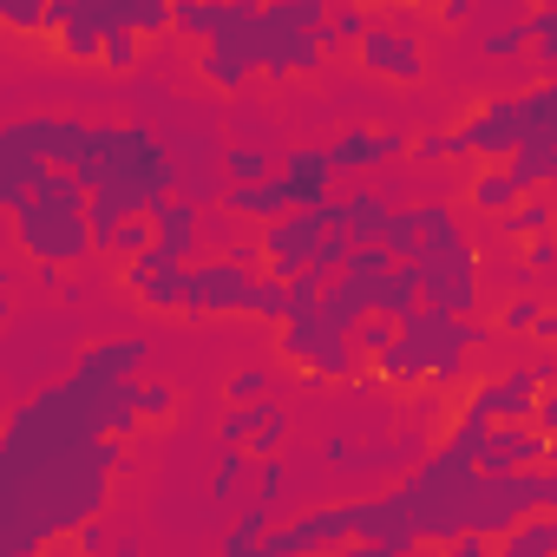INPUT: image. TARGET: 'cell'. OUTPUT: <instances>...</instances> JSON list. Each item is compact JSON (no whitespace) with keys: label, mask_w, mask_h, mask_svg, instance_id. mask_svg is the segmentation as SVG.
<instances>
[{"label":"cell","mask_w":557,"mask_h":557,"mask_svg":"<svg viewBox=\"0 0 557 557\" xmlns=\"http://www.w3.org/2000/svg\"><path fill=\"white\" fill-rule=\"evenodd\" d=\"M407 158H413V164H453V158H466V151H459L453 125H433V132L407 138Z\"/></svg>","instance_id":"f35d334b"},{"label":"cell","mask_w":557,"mask_h":557,"mask_svg":"<svg viewBox=\"0 0 557 557\" xmlns=\"http://www.w3.org/2000/svg\"><path fill=\"white\" fill-rule=\"evenodd\" d=\"M216 171H223V184H256V177L275 171V151L256 145V138H223L216 145Z\"/></svg>","instance_id":"cb8c5ba5"},{"label":"cell","mask_w":557,"mask_h":557,"mask_svg":"<svg viewBox=\"0 0 557 557\" xmlns=\"http://www.w3.org/2000/svg\"><path fill=\"white\" fill-rule=\"evenodd\" d=\"M243 479H249V453H243L236 440H223V446H216V472H210V505H216V511H236Z\"/></svg>","instance_id":"4316f807"},{"label":"cell","mask_w":557,"mask_h":557,"mask_svg":"<svg viewBox=\"0 0 557 557\" xmlns=\"http://www.w3.org/2000/svg\"><path fill=\"white\" fill-rule=\"evenodd\" d=\"M256 394H269V374H262V368H236V374L223 381V400H256Z\"/></svg>","instance_id":"f6af8a7d"},{"label":"cell","mask_w":557,"mask_h":557,"mask_svg":"<svg viewBox=\"0 0 557 557\" xmlns=\"http://www.w3.org/2000/svg\"><path fill=\"white\" fill-rule=\"evenodd\" d=\"M537 309H544V296H537V289H524V296H511V302H505V315H498L492 329H498V335H524V329L537 322Z\"/></svg>","instance_id":"b9f144b4"},{"label":"cell","mask_w":557,"mask_h":557,"mask_svg":"<svg viewBox=\"0 0 557 557\" xmlns=\"http://www.w3.org/2000/svg\"><path fill=\"white\" fill-rule=\"evenodd\" d=\"M518 249H524V269H531V275H550V269H557V236H550V230L524 236Z\"/></svg>","instance_id":"ee69618b"},{"label":"cell","mask_w":557,"mask_h":557,"mask_svg":"<svg viewBox=\"0 0 557 557\" xmlns=\"http://www.w3.org/2000/svg\"><path fill=\"white\" fill-rule=\"evenodd\" d=\"M550 433H537L531 420H485V440L472 453L479 472H518V466H550Z\"/></svg>","instance_id":"9c48e42d"},{"label":"cell","mask_w":557,"mask_h":557,"mask_svg":"<svg viewBox=\"0 0 557 557\" xmlns=\"http://www.w3.org/2000/svg\"><path fill=\"white\" fill-rule=\"evenodd\" d=\"M145 355H151V342L145 335H112V342H99V348H86L79 361H73V387L79 394H99L106 381H125V374H138L145 368Z\"/></svg>","instance_id":"4fadbf2b"},{"label":"cell","mask_w":557,"mask_h":557,"mask_svg":"<svg viewBox=\"0 0 557 557\" xmlns=\"http://www.w3.org/2000/svg\"><path fill=\"white\" fill-rule=\"evenodd\" d=\"M322 459H329L335 472H355V466H361V446L342 440V433H329V440H322Z\"/></svg>","instance_id":"bcb514c9"},{"label":"cell","mask_w":557,"mask_h":557,"mask_svg":"<svg viewBox=\"0 0 557 557\" xmlns=\"http://www.w3.org/2000/svg\"><path fill=\"white\" fill-rule=\"evenodd\" d=\"M524 40H531V21H505V27H492V34L479 40V53H485V60H518Z\"/></svg>","instance_id":"60d3db41"},{"label":"cell","mask_w":557,"mask_h":557,"mask_svg":"<svg viewBox=\"0 0 557 557\" xmlns=\"http://www.w3.org/2000/svg\"><path fill=\"white\" fill-rule=\"evenodd\" d=\"M315 236H322V210H315V203H296V210H283V216H269L262 236H256V243H262V275L289 283L296 269H309Z\"/></svg>","instance_id":"52a82bcc"},{"label":"cell","mask_w":557,"mask_h":557,"mask_svg":"<svg viewBox=\"0 0 557 557\" xmlns=\"http://www.w3.org/2000/svg\"><path fill=\"white\" fill-rule=\"evenodd\" d=\"M66 537H73V550H112V531H106L99 518H79Z\"/></svg>","instance_id":"7dc6e473"},{"label":"cell","mask_w":557,"mask_h":557,"mask_svg":"<svg viewBox=\"0 0 557 557\" xmlns=\"http://www.w3.org/2000/svg\"><path fill=\"white\" fill-rule=\"evenodd\" d=\"M230 216H243V223H269V216H283V210H296V197H289V184L283 177H256V184H223V197H216Z\"/></svg>","instance_id":"e0dca14e"},{"label":"cell","mask_w":557,"mask_h":557,"mask_svg":"<svg viewBox=\"0 0 557 557\" xmlns=\"http://www.w3.org/2000/svg\"><path fill=\"white\" fill-rule=\"evenodd\" d=\"M236 511H243V505H236ZM269 524H275V511H269V505H249V511L216 537V550H223V557H256V537H262Z\"/></svg>","instance_id":"1f68e13d"},{"label":"cell","mask_w":557,"mask_h":557,"mask_svg":"<svg viewBox=\"0 0 557 557\" xmlns=\"http://www.w3.org/2000/svg\"><path fill=\"white\" fill-rule=\"evenodd\" d=\"M249 283L230 256H210V262H184V296H177V315H249Z\"/></svg>","instance_id":"8992f818"},{"label":"cell","mask_w":557,"mask_h":557,"mask_svg":"<svg viewBox=\"0 0 557 557\" xmlns=\"http://www.w3.org/2000/svg\"><path fill=\"white\" fill-rule=\"evenodd\" d=\"M374 315H387V322H400L407 309H420V269L413 262H387L381 275H374Z\"/></svg>","instance_id":"7402d4cb"},{"label":"cell","mask_w":557,"mask_h":557,"mask_svg":"<svg viewBox=\"0 0 557 557\" xmlns=\"http://www.w3.org/2000/svg\"><path fill=\"white\" fill-rule=\"evenodd\" d=\"M53 40L73 66H99V27L92 21H66V27H53Z\"/></svg>","instance_id":"8d00e7d4"},{"label":"cell","mask_w":557,"mask_h":557,"mask_svg":"<svg viewBox=\"0 0 557 557\" xmlns=\"http://www.w3.org/2000/svg\"><path fill=\"white\" fill-rule=\"evenodd\" d=\"M21 125V138L34 145V158L40 164H79V151H86V119H73V112H27V119H14Z\"/></svg>","instance_id":"5bb4252c"},{"label":"cell","mask_w":557,"mask_h":557,"mask_svg":"<svg viewBox=\"0 0 557 557\" xmlns=\"http://www.w3.org/2000/svg\"><path fill=\"white\" fill-rule=\"evenodd\" d=\"M14 243L27 262H86L92 256V230H86V210H66V203H47V197H21L14 210Z\"/></svg>","instance_id":"3957f363"},{"label":"cell","mask_w":557,"mask_h":557,"mask_svg":"<svg viewBox=\"0 0 557 557\" xmlns=\"http://www.w3.org/2000/svg\"><path fill=\"white\" fill-rule=\"evenodd\" d=\"M14 322V289H0V329Z\"/></svg>","instance_id":"f5cc1de1"},{"label":"cell","mask_w":557,"mask_h":557,"mask_svg":"<svg viewBox=\"0 0 557 557\" xmlns=\"http://www.w3.org/2000/svg\"><path fill=\"white\" fill-rule=\"evenodd\" d=\"M256 400H262V394H256ZM256 400H230V407H223V420H216V440H236V446H243V440H249V426H256Z\"/></svg>","instance_id":"7bdbcfd3"},{"label":"cell","mask_w":557,"mask_h":557,"mask_svg":"<svg viewBox=\"0 0 557 557\" xmlns=\"http://www.w3.org/2000/svg\"><path fill=\"white\" fill-rule=\"evenodd\" d=\"M492 223H498V243H505V249H518L524 236L550 230V190H524V197H518V203H505Z\"/></svg>","instance_id":"603a6c76"},{"label":"cell","mask_w":557,"mask_h":557,"mask_svg":"<svg viewBox=\"0 0 557 557\" xmlns=\"http://www.w3.org/2000/svg\"><path fill=\"white\" fill-rule=\"evenodd\" d=\"M145 216H151V243H164L177 262L197 256V230H203V223H197V203H184V197L171 190V197H158Z\"/></svg>","instance_id":"ac0fdd59"},{"label":"cell","mask_w":557,"mask_h":557,"mask_svg":"<svg viewBox=\"0 0 557 557\" xmlns=\"http://www.w3.org/2000/svg\"><path fill=\"white\" fill-rule=\"evenodd\" d=\"M459 151L479 158V164H505L511 145L524 138V92H498V99H479L459 125H453Z\"/></svg>","instance_id":"5b68a950"},{"label":"cell","mask_w":557,"mask_h":557,"mask_svg":"<svg viewBox=\"0 0 557 557\" xmlns=\"http://www.w3.org/2000/svg\"><path fill=\"white\" fill-rule=\"evenodd\" d=\"M472 14H479V0H440V21L446 27H466Z\"/></svg>","instance_id":"816d5d0a"},{"label":"cell","mask_w":557,"mask_h":557,"mask_svg":"<svg viewBox=\"0 0 557 557\" xmlns=\"http://www.w3.org/2000/svg\"><path fill=\"white\" fill-rule=\"evenodd\" d=\"M374 283H368V275H355V269H335V275H322V296H315V309H322V322L329 329H355L374 302Z\"/></svg>","instance_id":"2e32d148"},{"label":"cell","mask_w":557,"mask_h":557,"mask_svg":"<svg viewBox=\"0 0 557 557\" xmlns=\"http://www.w3.org/2000/svg\"><path fill=\"white\" fill-rule=\"evenodd\" d=\"M125 459V440L99 433V413L73 381H47L0 413V550H34L79 518H99Z\"/></svg>","instance_id":"6da1fadb"},{"label":"cell","mask_w":557,"mask_h":557,"mask_svg":"<svg viewBox=\"0 0 557 557\" xmlns=\"http://www.w3.org/2000/svg\"><path fill=\"white\" fill-rule=\"evenodd\" d=\"M138 53H145L138 34H125V27L99 34V66H106V73H138Z\"/></svg>","instance_id":"74e56055"},{"label":"cell","mask_w":557,"mask_h":557,"mask_svg":"<svg viewBox=\"0 0 557 557\" xmlns=\"http://www.w3.org/2000/svg\"><path fill=\"white\" fill-rule=\"evenodd\" d=\"M275 177L289 184L296 203H322L335 190V164H329V145H289L283 158H275Z\"/></svg>","instance_id":"9a60e30c"},{"label":"cell","mask_w":557,"mask_h":557,"mask_svg":"<svg viewBox=\"0 0 557 557\" xmlns=\"http://www.w3.org/2000/svg\"><path fill=\"white\" fill-rule=\"evenodd\" d=\"M374 243H381V249H387V256H394V262H413V256H420V216H413V210H400V203H394V210H387V223H381V236H374Z\"/></svg>","instance_id":"d6a6232c"},{"label":"cell","mask_w":557,"mask_h":557,"mask_svg":"<svg viewBox=\"0 0 557 557\" xmlns=\"http://www.w3.org/2000/svg\"><path fill=\"white\" fill-rule=\"evenodd\" d=\"M348 544V505H315L296 524H269L256 537V557H296V550H329Z\"/></svg>","instance_id":"30bf717a"},{"label":"cell","mask_w":557,"mask_h":557,"mask_svg":"<svg viewBox=\"0 0 557 557\" xmlns=\"http://www.w3.org/2000/svg\"><path fill=\"white\" fill-rule=\"evenodd\" d=\"M355 60L374 73V79H387V86H420L426 79V47H420V34H407V27H361L355 34Z\"/></svg>","instance_id":"ba28073f"},{"label":"cell","mask_w":557,"mask_h":557,"mask_svg":"<svg viewBox=\"0 0 557 557\" xmlns=\"http://www.w3.org/2000/svg\"><path fill=\"white\" fill-rule=\"evenodd\" d=\"M223 256H230V262H236L243 275H262V243H230Z\"/></svg>","instance_id":"681fc988"},{"label":"cell","mask_w":557,"mask_h":557,"mask_svg":"<svg viewBox=\"0 0 557 557\" xmlns=\"http://www.w3.org/2000/svg\"><path fill=\"white\" fill-rule=\"evenodd\" d=\"M283 446H289V413L275 407V400H256V426H249L243 453L249 459H269V453H283Z\"/></svg>","instance_id":"f546056e"},{"label":"cell","mask_w":557,"mask_h":557,"mask_svg":"<svg viewBox=\"0 0 557 557\" xmlns=\"http://www.w3.org/2000/svg\"><path fill=\"white\" fill-rule=\"evenodd\" d=\"M0 400H8V394H0ZM0 413H8V407H0Z\"/></svg>","instance_id":"db71d44e"},{"label":"cell","mask_w":557,"mask_h":557,"mask_svg":"<svg viewBox=\"0 0 557 557\" xmlns=\"http://www.w3.org/2000/svg\"><path fill=\"white\" fill-rule=\"evenodd\" d=\"M79 184H125L138 190L145 203L171 197V177H177V151L151 132V125H86V151H79Z\"/></svg>","instance_id":"7a4b0ae2"},{"label":"cell","mask_w":557,"mask_h":557,"mask_svg":"<svg viewBox=\"0 0 557 557\" xmlns=\"http://www.w3.org/2000/svg\"><path fill=\"white\" fill-rule=\"evenodd\" d=\"M145 243H151V216H145V210H138V216H119L106 236H92V249H99V256H119V262L138 256Z\"/></svg>","instance_id":"836d02e7"},{"label":"cell","mask_w":557,"mask_h":557,"mask_svg":"<svg viewBox=\"0 0 557 557\" xmlns=\"http://www.w3.org/2000/svg\"><path fill=\"white\" fill-rule=\"evenodd\" d=\"M492 550H498V557H550V550H557V518H550V505L511 518V524L492 537Z\"/></svg>","instance_id":"ffe728a7"},{"label":"cell","mask_w":557,"mask_h":557,"mask_svg":"<svg viewBox=\"0 0 557 557\" xmlns=\"http://www.w3.org/2000/svg\"><path fill=\"white\" fill-rule=\"evenodd\" d=\"M394 158H407V132H381V125H348V132H335L329 138V164H335V177L348 171H381V164H394Z\"/></svg>","instance_id":"7c38bea8"},{"label":"cell","mask_w":557,"mask_h":557,"mask_svg":"<svg viewBox=\"0 0 557 557\" xmlns=\"http://www.w3.org/2000/svg\"><path fill=\"white\" fill-rule=\"evenodd\" d=\"M446 550H453V557H492V537H485V531H453Z\"/></svg>","instance_id":"c3c4849f"},{"label":"cell","mask_w":557,"mask_h":557,"mask_svg":"<svg viewBox=\"0 0 557 557\" xmlns=\"http://www.w3.org/2000/svg\"><path fill=\"white\" fill-rule=\"evenodd\" d=\"M34 177H40L34 145L21 138V125H0V210H14V203L34 190Z\"/></svg>","instance_id":"d6986e66"},{"label":"cell","mask_w":557,"mask_h":557,"mask_svg":"<svg viewBox=\"0 0 557 557\" xmlns=\"http://www.w3.org/2000/svg\"><path fill=\"white\" fill-rule=\"evenodd\" d=\"M0 27L40 40V34H47V0H0Z\"/></svg>","instance_id":"ab89813d"},{"label":"cell","mask_w":557,"mask_h":557,"mask_svg":"<svg viewBox=\"0 0 557 557\" xmlns=\"http://www.w3.org/2000/svg\"><path fill=\"white\" fill-rule=\"evenodd\" d=\"M348 249H355L348 223H322V236H315V249H309V275H335V269L348 262Z\"/></svg>","instance_id":"d590c367"},{"label":"cell","mask_w":557,"mask_h":557,"mask_svg":"<svg viewBox=\"0 0 557 557\" xmlns=\"http://www.w3.org/2000/svg\"><path fill=\"white\" fill-rule=\"evenodd\" d=\"M361 27H368V8H361V0H329V14H322L315 40H322V53H342V47H355Z\"/></svg>","instance_id":"f1b7e54d"},{"label":"cell","mask_w":557,"mask_h":557,"mask_svg":"<svg viewBox=\"0 0 557 557\" xmlns=\"http://www.w3.org/2000/svg\"><path fill=\"white\" fill-rule=\"evenodd\" d=\"M132 381H138V374H125V381H106L99 394H86V400H92V413H99V433H112V440H132V433H138Z\"/></svg>","instance_id":"d4e9b609"},{"label":"cell","mask_w":557,"mask_h":557,"mask_svg":"<svg viewBox=\"0 0 557 557\" xmlns=\"http://www.w3.org/2000/svg\"><path fill=\"white\" fill-rule=\"evenodd\" d=\"M275 329H283V335H275V348H283L289 368H302L315 381H348L355 374V342H348V329H329L322 309H302L289 322H275Z\"/></svg>","instance_id":"277c9868"},{"label":"cell","mask_w":557,"mask_h":557,"mask_svg":"<svg viewBox=\"0 0 557 557\" xmlns=\"http://www.w3.org/2000/svg\"><path fill=\"white\" fill-rule=\"evenodd\" d=\"M243 8H249V0H177V8H171V34L210 40V34H223Z\"/></svg>","instance_id":"44dd1931"},{"label":"cell","mask_w":557,"mask_h":557,"mask_svg":"<svg viewBox=\"0 0 557 557\" xmlns=\"http://www.w3.org/2000/svg\"><path fill=\"white\" fill-rule=\"evenodd\" d=\"M132 407H138V426H171L177 420V387L171 381H132Z\"/></svg>","instance_id":"4dcf8cb0"},{"label":"cell","mask_w":557,"mask_h":557,"mask_svg":"<svg viewBox=\"0 0 557 557\" xmlns=\"http://www.w3.org/2000/svg\"><path fill=\"white\" fill-rule=\"evenodd\" d=\"M537 368L531 361H518V368H505V374H492V381H479L466 400H459V413H472V420H531V400H537Z\"/></svg>","instance_id":"8fae6325"},{"label":"cell","mask_w":557,"mask_h":557,"mask_svg":"<svg viewBox=\"0 0 557 557\" xmlns=\"http://www.w3.org/2000/svg\"><path fill=\"white\" fill-rule=\"evenodd\" d=\"M524 190H518V177L505 171V164H479V177L466 184V210L472 216H498L505 203H518Z\"/></svg>","instance_id":"484cf974"},{"label":"cell","mask_w":557,"mask_h":557,"mask_svg":"<svg viewBox=\"0 0 557 557\" xmlns=\"http://www.w3.org/2000/svg\"><path fill=\"white\" fill-rule=\"evenodd\" d=\"M387 210H394V203H387L381 190H348V197H342V223H348L355 243H374L381 223H387Z\"/></svg>","instance_id":"83f0119b"},{"label":"cell","mask_w":557,"mask_h":557,"mask_svg":"<svg viewBox=\"0 0 557 557\" xmlns=\"http://www.w3.org/2000/svg\"><path fill=\"white\" fill-rule=\"evenodd\" d=\"M34 289L60 296V289H66V262H34Z\"/></svg>","instance_id":"f907efd6"},{"label":"cell","mask_w":557,"mask_h":557,"mask_svg":"<svg viewBox=\"0 0 557 557\" xmlns=\"http://www.w3.org/2000/svg\"><path fill=\"white\" fill-rule=\"evenodd\" d=\"M256 472V505H269L275 518H283V498H289V459L283 453H269V459H249Z\"/></svg>","instance_id":"e575fe53"}]
</instances>
